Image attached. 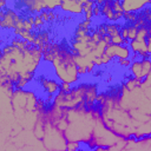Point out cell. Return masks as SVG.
<instances>
[{
    "mask_svg": "<svg viewBox=\"0 0 151 151\" xmlns=\"http://www.w3.org/2000/svg\"><path fill=\"white\" fill-rule=\"evenodd\" d=\"M41 59L42 50L32 44L26 48L8 44L1 50L0 78L8 79L14 85L20 80L29 84L35 76Z\"/></svg>",
    "mask_w": 151,
    "mask_h": 151,
    "instance_id": "6da1fadb",
    "label": "cell"
},
{
    "mask_svg": "<svg viewBox=\"0 0 151 151\" xmlns=\"http://www.w3.org/2000/svg\"><path fill=\"white\" fill-rule=\"evenodd\" d=\"M100 117L101 114L98 106L87 109L86 105H80L74 109H68L66 111L68 126L64 132L68 143L88 144L92 139L96 122Z\"/></svg>",
    "mask_w": 151,
    "mask_h": 151,
    "instance_id": "7a4b0ae2",
    "label": "cell"
},
{
    "mask_svg": "<svg viewBox=\"0 0 151 151\" xmlns=\"http://www.w3.org/2000/svg\"><path fill=\"white\" fill-rule=\"evenodd\" d=\"M51 64L60 83H67L71 85L78 83L80 74L78 71V65L76 63L74 54L72 53L71 48L60 46L58 53L55 54Z\"/></svg>",
    "mask_w": 151,
    "mask_h": 151,
    "instance_id": "3957f363",
    "label": "cell"
},
{
    "mask_svg": "<svg viewBox=\"0 0 151 151\" xmlns=\"http://www.w3.org/2000/svg\"><path fill=\"white\" fill-rule=\"evenodd\" d=\"M124 139L118 137L117 134H114L111 130H109L105 124L103 123V119L101 117L99 119H97L96 122V126H94V130H93V134H92V139L88 142L87 146L90 150H93L96 147H105V149H109V147H112L114 146L116 144L123 142Z\"/></svg>",
    "mask_w": 151,
    "mask_h": 151,
    "instance_id": "277c9868",
    "label": "cell"
},
{
    "mask_svg": "<svg viewBox=\"0 0 151 151\" xmlns=\"http://www.w3.org/2000/svg\"><path fill=\"white\" fill-rule=\"evenodd\" d=\"M41 143L46 151H67L68 149V140L65 137L64 131L59 130L53 123L46 120Z\"/></svg>",
    "mask_w": 151,
    "mask_h": 151,
    "instance_id": "5b68a950",
    "label": "cell"
},
{
    "mask_svg": "<svg viewBox=\"0 0 151 151\" xmlns=\"http://www.w3.org/2000/svg\"><path fill=\"white\" fill-rule=\"evenodd\" d=\"M122 151H151V136L140 139H126Z\"/></svg>",
    "mask_w": 151,
    "mask_h": 151,
    "instance_id": "8992f818",
    "label": "cell"
},
{
    "mask_svg": "<svg viewBox=\"0 0 151 151\" xmlns=\"http://www.w3.org/2000/svg\"><path fill=\"white\" fill-rule=\"evenodd\" d=\"M105 54H107L111 59H131V50L129 46L124 45H107L105 50Z\"/></svg>",
    "mask_w": 151,
    "mask_h": 151,
    "instance_id": "52a82bcc",
    "label": "cell"
},
{
    "mask_svg": "<svg viewBox=\"0 0 151 151\" xmlns=\"http://www.w3.org/2000/svg\"><path fill=\"white\" fill-rule=\"evenodd\" d=\"M39 84L42 87L44 92L50 97H55L59 93L60 90V84L57 79L54 78H50V77H41L39 79Z\"/></svg>",
    "mask_w": 151,
    "mask_h": 151,
    "instance_id": "ba28073f",
    "label": "cell"
},
{
    "mask_svg": "<svg viewBox=\"0 0 151 151\" xmlns=\"http://www.w3.org/2000/svg\"><path fill=\"white\" fill-rule=\"evenodd\" d=\"M124 13H138L140 9H143L145 6L151 4V1L147 0H124L120 1Z\"/></svg>",
    "mask_w": 151,
    "mask_h": 151,
    "instance_id": "9c48e42d",
    "label": "cell"
},
{
    "mask_svg": "<svg viewBox=\"0 0 151 151\" xmlns=\"http://www.w3.org/2000/svg\"><path fill=\"white\" fill-rule=\"evenodd\" d=\"M84 1H61L60 9L70 14H81Z\"/></svg>",
    "mask_w": 151,
    "mask_h": 151,
    "instance_id": "30bf717a",
    "label": "cell"
},
{
    "mask_svg": "<svg viewBox=\"0 0 151 151\" xmlns=\"http://www.w3.org/2000/svg\"><path fill=\"white\" fill-rule=\"evenodd\" d=\"M131 74H132V78H134L136 80L138 81H143V76H142V60H134L132 61V64L130 65L129 67Z\"/></svg>",
    "mask_w": 151,
    "mask_h": 151,
    "instance_id": "8fae6325",
    "label": "cell"
},
{
    "mask_svg": "<svg viewBox=\"0 0 151 151\" xmlns=\"http://www.w3.org/2000/svg\"><path fill=\"white\" fill-rule=\"evenodd\" d=\"M100 9H101V15H104L106 20L113 21L114 12H113V9H112L111 1H103V4L100 5Z\"/></svg>",
    "mask_w": 151,
    "mask_h": 151,
    "instance_id": "7c38bea8",
    "label": "cell"
},
{
    "mask_svg": "<svg viewBox=\"0 0 151 151\" xmlns=\"http://www.w3.org/2000/svg\"><path fill=\"white\" fill-rule=\"evenodd\" d=\"M105 27H106V35H109L110 38H113L120 34L122 27L117 24H105Z\"/></svg>",
    "mask_w": 151,
    "mask_h": 151,
    "instance_id": "4fadbf2b",
    "label": "cell"
},
{
    "mask_svg": "<svg viewBox=\"0 0 151 151\" xmlns=\"http://www.w3.org/2000/svg\"><path fill=\"white\" fill-rule=\"evenodd\" d=\"M149 37V29H147V26H142L138 28L137 31V37L134 40H139V41H145Z\"/></svg>",
    "mask_w": 151,
    "mask_h": 151,
    "instance_id": "5bb4252c",
    "label": "cell"
},
{
    "mask_svg": "<svg viewBox=\"0 0 151 151\" xmlns=\"http://www.w3.org/2000/svg\"><path fill=\"white\" fill-rule=\"evenodd\" d=\"M124 87H125L127 91H133V90H136L137 87H140V81L136 80L134 78H130V79H127V80L125 81Z\"/></svg>",
    "mask_w": 151,
    "mask_h": 151,
    "instance_id": "9a60e30c",
    "label": "cell"
},
{
    "mask_svg": "<svg viewBox=\"0 0 151 151\" xmlns=\"http://www.w3.org/2000/svg\"><path fill=\"white\" fill-rule=\"evenodd\" d=\"M126 28H127V40L133 41V40L136 39V37H137V31H138V28L134 27L133 25H129V26H126Z\"/></svg>",
    "mask_w": 151,
    "mask_h": 151,
    "instance_id": "2e32d148",
    "label": "cell"
},
{
    "mask_svg": "<svg viewBox=\"0 0 151 151\" xmlns=\"http://www.w3.org/2000/svg\"><path fill=\"white\" fill-rule=\"evenodd\" d=\"M45 24H46V22L44 21V19L41 18L40 14L34 15V28H40V27H42Z\"/></svg>",
    "mask_w": 151,
    "mask_h": 151,
    "instance_id": "e0dca14e",
    "label": "cell"
},
{
    "mask_svg": "<svg viewBox=\"0 0 151 151\" xmlns=\"http://www.w3.org/2000/svg\"><path fill=\"white\" fill-rule=\"evenodd\" d=\"M72 88H73V87H72V85H71V84L61 83V84H60V90H59V92H61V93H68Z\"/></svg>",
    "mask_w": 151,
    "mask_h": 151,
    "instance_id": "ac0fdd59",
    "label": "cell"
},
{
    "mask_svg": "<svg viewBox=\"0 0 151 151\" xmlns=\"http://www.w3.org/2000/svg\"><path fill=\"white\" fill-rule=\"evenodd\" d=\"M124 40L125 39H123L122 35L119 34V35H116V37L111 38V44L112 45H124Z\"/></svg>",
    "mask_w": 151,
    "mask_h": 151,
    "instance_id": "d6986e66",
    "label": "cell"
},
{
    "mask_svg": "<svg viewBox=\"0 0 151 151\" xmlns=\"http://www.w3.org/2000/svg\"><path fill=\"white\" fill-rule=\"evenodd\" d=\"M117 61L123 67H130V65L132 64V60L131 59H117Z\"/></svg>",
    "mask_w": 151,
    "mask_h": 151,
    "instance_id": "ffe728a7",
    "label": "cell"
},
{
    "mask_svg": "<svg viewBox=\"0 0 151 151\" xmlns=\"http://www.w3.org/2000/svg\"><path fill=\"white\" fill-rule=\"evenodd\" d=\"M111 60H112V59H111V58H110L107 54H105V53H104V54L100 57V61H101V65H106V64H109Z\"/></svg>",
    "mask_w": 151,
    "mask_h": 151,
    "instance_id": "44dd1931",
    "label": "cell"
},
{
    "mask_svg": "<svg viewBox=\"0 0 151 151\" xmlns=\"http://www.w3.org/2000/svg\"><path fill=\"white\" fill-rule=\"evenodd\" d=\"M146 50H147V54L151 55V37H147L146 39Z\"/></svg>",
    "mask_w": 151,
    "mask_h": 151,
    "instance_id": "7402d4cb",
    "label": "cell"
},
{
    "mask_svg": "<svg viewBox=\"0 0 151 151\" xmlns=\"http://www.w3.org/2000/svg\"><path fill=\"white\" fill-rule=\"evenodd\" d=\"M143 91H144L145 97H146L149 100H151V86H150V87H147V88H145V90H143Z\"/></svg>",
    "mask_w": 151,
    "mask_h": 151,
    "instance_id": "603a6c76",
    "label": "cell"
},
{
    "mask_svg": "<svg viewBox=\"0 0 151 151\" xmlns=\"http://www.w3.org/2000/svg\"><path fill=\"white\" fill-rule=\"evenodd\" d=\"M147 29H149V37H151V22L147 25Z\"/></svg>",
    "mask_w": 151,
    "mask_h": 151,
    "instance_id": "cb8c5ba5",
    "label": "cell"
}]
</instances>
